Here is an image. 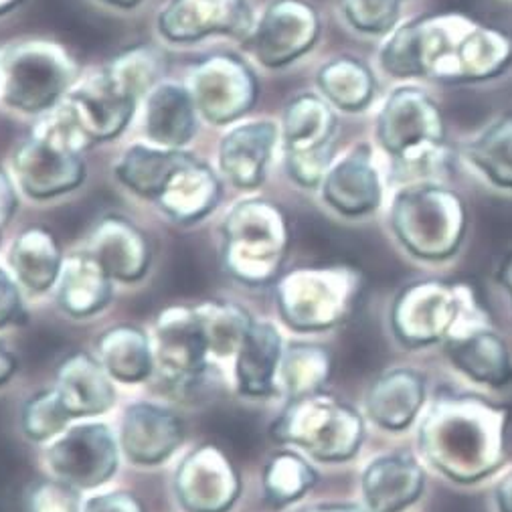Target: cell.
<instances>
[{
  "label": "cell",
  "mask_w": 512,
  "mask_h": 512,
  "mask_svg": "<svg viewBox=\"0 0 512 512\" xmlns=\"http://www.w3.org/2000/svg\"><path fill=\"white\" fill-rule=\"evenodd\" d=\"M379 63L397 79L488 81L510 67L512 35L464 13L423 15L385 37Z\"/></svg>",
  "instance_id": "1"
},
{
  "label": "cell",
  "mask_w": 512,
  "mask_h": 512,
  "mask_svg": "<svg viewBox=\"0 0 512 512\" xmlns=\"http://www.w3.org/2000/svg\"><path fill=\"white\" fill-rule=\"evenodd\" d=\"M164 69L166 61L154 47L126 49L102 69L79 77L59 106L90 150L124 134Z\"/></svg>",
  "instance_id": "2"
},
{
  "label": "cell",
  "mask_w": 512,
  "mask_h": 512,
  "mask_svg": "<svg viewBox=\"0 0 512 512\" xmlns=\"http://www.w3.org/2000/svg\"><path fill=\"white\" fill-rule=\"evenodd\" d=\"M504 421V411L476 399L440 401L423 423L421 444L446 474L474 480L498 464Z\"/></svg>",
  "instance_id": "3"
},
{
  "label": "cell",
  "mask_w": 512,
  "mask_h": 512,
  "mask_svg": "<svg viewBox=\"0 0 512 512\" xmlns=\"http://www.w3.org/2000/svg\"><path fill=\"white\" fill-rule=\"evenodd\" d=\"M290 247L284 211L266 199L235 203L221 225V262L243 286H268L278 280Z\"/></svg>",
  "instance_id": "4"
},
{
  "label": "cell",
  "mask_w": 512,
  "mask_h": 512,
  "mask_svg": "<svg viewBox=\"0 0 512 512\" xmlns=\"http://www.w3.org/2000/svg\"><path fill=\"white\" fill-rule=\"evenodd\" d=\"M79 81L71 53L45 39L15 41L0 51V104L23 116H43L59 106Z\"/></svg>",
  "instance_id": "5"
},
{
  "label": "cell",
  "mask_w": 512,
  "mask_h": 512,
  "mask_svg": "<svg viewBox=\"0 0 512 512\" xmlns=\"http://www.w3.org/2000/svg\"><path fill=\"white\" fill-rule=\"evenodd\" d=\"M280 444L298 446L322 462H343L357 454L363 440L359 413L330 395L312 393L292 399L272 425Z\"/></svg>",
  "instance_id": "6"
},
{
  "label": "cell",
  "mask_w": 512,
  "mask_h": 512,
  "mask_svg": "<svg viewBox=\"0 0 512 512\" xmlns=\"http://www.w3.org/2000/svg\"><path fill=\"white\" fill-rule=\"evenodd\" d=\"M17 189L33 201H49L73 193L85 183L83 150L47 116H39L33 132L11 158Z\"/></svg>",
  "instance_id": "7"
},
{
  "label": "cell",
  "mask_w": 512,
  "mask_h": 512,
  "mask_svg": "<svg viewBox=\"0 0 512 512\" xmlns=\"http://www.w3.org/2000/svg\"><path fill=\"white\" fill-rule=\"evenodd\" d=\"M381 148L405 168L434 164L446 144V120L440 106L415 85L395 88L375 124Z\"/></svg>",
  "instance_id": "8"
},
{
  "label": "cell",
  "mask_w": 512,
  "mask_h": 512,
  "mask_svg": "<svg viewBox=\"0 0 512 512\" xmlns=\"http://www.w3.org/2000/svg\"><path fill=\"white\" fill-rule=\"evenodd\" d=\"M391 221L397 237L415 255L436 260L460 245L466 215L454 191L434 183H415L397 193Z\"/></svg>",
  "instance_id": "9"
},
{
  "label": "cell",
  "mask_w": 512,
  "mask_h": 512,
  "mask_svg": "<svg viewBox=\"0 0 512 512\" xmlns=\"http://www.w3.org/2000/svg\"><path fill=\"white\" fill-rule=\"evenodd\" d=\"M280 148L288 177L304 187H320L334 160L336 110L316 94L292 98L280 118Z\"/></svg>",
  "instance_id": "10"
},
{
  "label": "cell",
  "mask_w": 512,
  "mask_h": 512,
  "mask_svg": "<svg viewBox=\"0 0 512 512\" xmlns=\"http://www.w3.org/2000/svg\"><path fill=\"white\" fill-rule=\"evenodd\" d=\"M357 280L347 266L298 268L276 284L278 310L294 330H324L345 318Z\"/></svg>",
  "instance_id": "11"
},
{
  "label": "cell",
  "mask_w": 512,
  "mask_h": 512,
  "mask_svg": "<svg viewBox=\"0 0 512 512\" xmlns=\"http://www.w3.org/2000/svg\"><path fill=\"white\" fill-rule=\"evenodd\" d=\"M185 83L201 120L211 126L243 120L260 98V81L253 69L229 53H215L197 63Z\"/></svg>",
  "instance_id": "12"
},
{
  "label": "cell",
  "mask_w": 512,
  "mask_h": 512,
  "mask_svg": "<svg viewBox=\"0 0 512 512\" xmlns=\"http://www.w3.org/2000/svg\"><path fill=\"white\" fill-rule=\"evenodd\" d=\"M320 39V15L306 0H272L255 17L251 31L241 41L249 57L266 69H284Z\"/></svg>",
  "instance_id": "13"
},
{
  "label": "cell",
  "mask_w": 512,
  "mask_h": 512,
  "mask_svg": "<svg viewBox=\"0 0 512 512\" xmlns=\"http://www.w3.org/2000/svg\"><path fill=\"white\" fill-rule=\"evenodd\" d=\"M120 442L106 423H77L63 430L45 450L51 474L77 490L98 488L120 466Z\"/></svg>",
  "instance_id": "14"
},
{
  "label": "cell",
  "mask_w": 512,
  "mask_h": 512,
  "mask_svg": "<svg viewBox=\"0 0 512 512\" xmlns=\"http://www.w3.org/2000/svg\"><path fill=\"white\" fill-rule=\"evenodd\" d=\"M152 351L160 377L175 385L197 383L209 367V345L195 306L175 304L158 312Z\"/></svg>",
  "instance_id": "15"
},
{
  "label": "cell",
  "mask_w": 512,
  "mask_h": 512,
  "mask_svg": "<svg viewBox=\"0 0 512 512\" xmlns=\"http://www.w3.org/2000/svg\"><path fill=\"white\" fill-rule=\"evenodd\" d=\"M253 21L249 0H168L158 11L156 29L173 45H191L213 35L243 41Z\"/></svg>",
  "instance_id": "16"
},
{
  "label": "cell",
  "mask_w": 512,
  "mask_h": 512,
  "mask_svg": "<svg viewBox=\"0 0 512 512\" xmlns=\"http://www.w3.org/2000/svg\"><path fill=\"white\" fill-rule=\"evenodd\" d=\"M175 494L185 512H229L241 494V476L221 448L203 444L179 464Z\"/></svg>",
  "instance_id": "17"
},
{
  "label": "cell",
  "mask_w": 512,
  "mask_h": 512,
  "mask_svg": "<svg viewBox=\"0 0 512 512\" xmlns=\"http://www.w3.org/2000/svg\"><path fill=\"white\" fill-rule=\"evenodd\" d=\"M280 146V124L268 118L239 120L221 136L217 148L219 175L239 191L266 183L270 162Z\"/></svg>",
  "instance_id": "18"
},
{
  "label": "cell",
  "mask_w": 512,
  "mask_h": 512,
  "mask_svg": "<svg viewBox=\"0 0 512 512\" xmlns=\"http://www.w3.org/2000/svg\"><path fill=\"white\" fill-rule=\"evenodd\" d=\"M320 191L324 203L340 215L361 217L373 213L381 203L383 187L371 144L359 142L334 158Z\"/></svg>",
  "instance_id": "19"
},
{
  "label": "cell",
  "mask_w": 512,
  "mask_h": 512,
  "mask_svg": "<svg viewBox=\"0 0 512 512\" xmlns=\"http://www.w3.org/2000/svg\"><path fill=\"white\" fill-rule=\"evenodd\" d=\"M183 438L181 417L162 405L146 401L126 407L118 432L120 450L134 466L166 462L179 450Z\"/></svg>",
  "instance_id": "20"
},
{
  "label": "cell",
  "mask_w": 512,
  "mask_h": 512,
  "mask_svg": "<svg viewBox=\"0 0 512 512\" xmlns=\"http://www.w3.org/2000/svg\"><path fill=\"white\" fill-rule=\"evenodd\" d=\"M144 140L164 148H187L199 134L201 116L187 83L160 79L144 96L142 104Z\"/></svg>",
  "instance_id": "21"
},
{
  "label": "cell",
  "mask_w": 512,
  "mask_h": 512,
  "mask_svg": "<svg viewBox=\"0 0 512 512\" xmlns=\"http://www.w3.org/2000/svg\"><path fill=\"white\" fill-rule=\"evenodd\" d=\"M221 195L223 185L217 170L187 150L154 203L168 219L191 225L211 215L217 209Z\"/></svg>",
  "instance_id": "22"
},
{
  "label": "cell",
  "mask_w": 512,
  "mask_h": 512,
  "mask_svg": "<svg viewBox=\"0 0 512 512\" xmlns=\"http://www.w3.org/2000/svg\"><path fill=\"white\" fill-rule=\"evenodd\" d=\"M83 251H88L114 282L124 284L142 280L152 262V249L146 233L118 215L104 217L96 223L83 243Z\"/></svg>",
  "instance_id": "23"
},
{
  "label": "cell",
  "mask_w": 512,
  "mask_h": 512,
  "mask_svg": "<svg viewBox=\"0 0 512 512\" xmlns=\"http://www.w3.org/2000/svg\"><path fill=\"white\" fill-rule=\"evenodd\" d=\"M114 379L90 353H73L57 369L55 393L71 419L96 417L116 405Z\"/></svg>",
  "instance_id": "24"
},
{
  "label": "cell",
  "mask_w": 512,
  "mask_h": 512,
  "mask_svg": "<svg viewBox=\"0 0 512 512\" xmlns=\"http://www.w3.org/2000/svg\"><path fill=\"white\" fill-rule=\"evenodd\" d=\"M284 343L278 328L253 320L235 353V385L243 397L266 399L278 393V371Z\"/></svg>",
  "instance_id": "25"
},
{
  "label": "cell",
  "mask_w": 512,
  "mask_h": 512,
  "mask_svg": "<svg viewBox=\"0 0 512 512\" xmlns=\"http://www.w3.org/2000/svg\"><path fill=\"white\" fill-rule=\"evenodd\" d=\"M454 292L440 282L405 290L395 306V330L409 345H425L444 336L456 318Z\"/></svg>",
  "instance_id": "26"
},
{
  "label": "cell",
  "mask_w": 512,
  "mask_h": 512,
  "mask_svg": "<svg viewBox=\"0 0 512 512\" xmlns=\"http://www.w3.org/2000/svg\"><path fill=\"white\" fill-rule=\"evenodd\" d=\"M55 286L57 304L71 318H90L102 312L114 296V280L83 249L63 260Z\"/></svg>",
  "instance_id": "27"
},
{
  "label": "cell",
  "mask_w": 512,
  "mask_h": 512,
  "mask_svg": "<svg viewBox=\"0 0 512 512\" xmlns=\"http://www.w3.org/2000/svg\"><path fill=\"white\" fill-rule=\"evenodd\" d=\"M185 154L187 148H164L146 140L134 142L116 158L114 177L136 197L154 203Z\"/></svg>",
  "instance_id": "28"
},
{
  "label": "cell",
  "mask_w": 512,
  "mask_h": 512,
  "mask_svg": "<svg viewBox=\"0 0 512 512\" xmlns=\"http://www.w3.org/2000/svg\"><path fill=\"white\" fill-rule=\"evenodd\" d=\"M63 260L55 235L39 225L21 231L9 253L13 276L33 294L49 292L57 284Z\"/></svg>",
  "instance_id": "29"
},
{
  "label": "cell",
  "mask_w": 512,
  "mask_h": 512,
  "mask_svg": "<svg viewBox=\"0 0 512 512\" xmlns=\"http://www.w3.org/2000/svg\"><path fill=\"white\" fill-rule=\"evenodd\" d=\"M98 361L120 383H142L156 371L152 338L132 324L112 326L98 338Z\"/></svg>",
  "instance_id": "30"
},
{
  "label": "cell",
  "mask_w": 512,
  "mask_h": 512,
  "mask_svg": "<svg viewBox=\"0 0 512 512\" xmlns=\"http://www.w3.org/2000/svg\"><path fill=\"white\" fill-rule=\"evenodd\" d=\"M421 488L423 472L407 456L379 458L363 476L365 498L373 512H399L419 496Z\"/></svg>",
  "instance_id": "31"
},
{
  "label": "cell",
  "mask_w": 512,
  "mask_h": 512,
  "mask_svg": "<svg viewBox=\"0 0 512 512\" xmlns=\"http://www.w3.org/2000/svg\"><path fill=\"white\" fill-rule=\"evenodd\" d=\"M320 96L338 112L359 114L375 98V75L359 59L336 57L324 63L316 73Z\"/></svg>",
  "instance_id": "32"
},
{
  "label": "cell",
  "mask_w": 512,
  "mask_h": 512,
  "mask_svg": "<svg viewBox=\"0 0 512 512\" xmlns=\"http://www.w3.org/2000/svg\"><path fill=\"white\" fill-rule=\"evenodd\" d=\"M423 401V381L413 371H391L381 377L369 395L371 417L387 430H403Z\"/></svg>",
  "instance_id": "33"
},
{
  "label": "cell",
  "mask_w": 512,
  "mask_h": 512,
  "mask_svg": "<svg viewBox=\"0 0 512 512\" xmlns=\"http://www.w3.org/2000/svg\"><path fill=\"white\" fill-rule=\"evenodd\" d=\"M448 355L476 381L490 385H504L512 379V367L506 347L500 336L480 330L474 334L452 338L448 345Z\"/></svg>",
  "instance_id": "34"
},
{
  "label": "cell",
  "mask_w": 512,
  "mask_h": 512,
  "mask_svg": "<svg viewBox=\"0 0 512 512\" xmlns=\"http://www.w3.org/2000/svg\"><path fill=\"white\" fill-rule=\"evenodd\" d=\"M466 158L502 189H512V112L488 124L466 146Z\"/></svg>",
  "instance_id": "35"
},
{
  "label": "cell",
  "mask_w": 512,
  "mask_h": 512,
  "mask_svg": "<svg viewBox=\"0 0 512 512\" xmlns=\"http://www.w3.org/2000/svg\"><path fill=\"white\" fill-rule=\"evenodd\" d=\"M332 371L328 351L316 345L294 343L284 349L278 371V393L290 401L318 393Z\"/></svg>",
  "instance_id": "36"
},
{
  "label": "cell",
  "mask_w": 512,
  "mask_h": 512,
  "mask_svg": "<svg viewBox=\"0 0 512 512\" xmlns=\"http://www.w3.org/2000/svg\"><path fill=\"white\" fill-rule=\"evenodd\" d=\"M211 357H235L241 340L253 324L251 314L227 300H207L195 304Z\"/></svg>",
  "instance_id": "37"
},
{
  "label": "cell",
  "mask_w": 512,
  "mask_h": 512,
  "mask_svg": "<svg viewBox=\"0 0 512 512\" xmlns=\"http://www.w3.org/2000/svg\"><path fill=\"white\" fill-rule=\"evenodd\" d=\"M316 480V472L304 458L294 452L282 450L266 462L262 474V488L272 504L284 506L302 498L316 484Z\"/></svg>",
  "instance_id": "38"
},
{
  "label": "cell",
  "mask_w": 512,
  "mask_h": 512,
  "mask_svg": "<svg viewBox=\"0 0 512 512\" xmlns=\"http://www.w3.org/2000/svg\"><path fill=\"white\" fill-rule=\"evenodd\" d=\"M71 421V415L53 387L35 393L21 411L23 434L33 442H45L59 436Z\"/></svg>",
  "instance_id": "39"
},
{
  "label": "cell",
  "mask_w": 512,
  "mask_h": 512,
  "mask_svg": "<svg viewBox=\"0 0 512 512\" xmlns=\"http://www.w3.org/2000/svg\"><path fill=\"white\" fill-rule=\"evenodd\" d=\"M401 5L403 0H338L347 25L373 37H387L399 25Z\"/></svg>",
  "instance_id": "40"
},
{
  "label": "cell",
  "mask_w": 512,
  "mask_h": 512,
  "mask_svg": "<svg viewBox=\"0 0 512 512\" xmlns=\"http://www.w3.org/2000/svg\"><path fill=\"white\" fill-rule=\"evenodd\" d=\"M27 512H81L77 488L59 478L39 480L29 490Z\"/></svg>",
  "instance_id": "41"
},
{
  "label": "cell",
  "mask_w": 512,
  "mask_h": 512,
  "mask_svg": "<svg viewBox=\"0 0 512 512\" xmlns=\"http://www.w3.org/2000/svg\"><path fill=\"white\" fill-rule=\"evenodd\" d=\"M27 320V308L21 294V284L13 274L0 268V330L19 326Z\"/></svg>",
  "instance_id": "42"
},
{
  "label": "cell",
  "mask_w": 512,
  "mask_h": 512,
  "mask_svg": "<svg viewBox=\"0 0 512 512\" xmlns=\"http://www.w3.org/2000/svg\"><path fill=\"white\" fill-rule=\"evenodd\" d=\"M81 512H146V508L136 494L126 490H114L88 498Z\"/></svg>",
  "instance_id": "43"
},
{
  "label": "cell",
  "mask_w": 512,
  "mask_h": 512,
  "mask_svg": "<svg viewBox=\"0 0 512 512\" xmlns=\"http://www.w3.org/2000/svg\"><path fill=\"white\" fill-rule=\"evenodd\" d=\"M19 209V189L15 181L0 170V229H5Z\"/></svg>",
  "instance_id": "44"
},
{
  "label": "cell",
  "mask_w": 512,
  "mask_h": 512,
  "mask_svg": "<svg viewBox=\"0 0 512 512\" xmlns=\"http://www.w3.org/2000/svg\"><path fill=\"white\" fill-rule=\"evenodd\" d=\"M438 512H486L480 500L474 498H458V496H450L446 498Z\"/></svg>",
  "instance_id": "45"
},
{
  "label": "cell",
  "mask_w": 512,
  "mask_h": 512,
  "mask_svg": "<svg viewBox=\"0 0 512 512\" xmlns=\"http://www.w3.org/2000/svg\"><path fill=\"white\" fill-rule=\"evenodd\" d=\"M17 369H19L17 357L3 343V338H0V385H7L11 377L17 373Z\"/></svg>",
  "instance_id": "46"
},
{
  "label": "cell",
  "mask_w": 512,
  "mask_h": 512,
  "mask_svg": "<svg viewBox=\"0 0 512 512\" xmlns=\"http://www.w3.org/2000/svg\"><path fill=\"white\" fill-rule=\"evenodd\" d=\"M498 504L502 512H512V474L506 476L498 486Z\"/></svg>",
  "instance_id": "47"
},
{
  "label": "cell",
  "mask_w": 512,
  "mask_h": 512,
  "mask_svg": "<svg viewBox=\"0 0 512 512\" xmlns=\"http://www.w3.org/2000/svg\"><path fill=\"white\" fill-rule=\"evenodd\" d=\"M310 512H369L361 506H351V504H332V506H320V508H312ZM373 512V510H371Z\"/></svg>",
  "instance_id": "48"
},
{
  "label": "cell",
  "mask_w": 512,
  "mask_h": 512,
  "mask_svg": "<svg viewBox=\"0 0 512 512\" xmlns=\"http://www.w3.org/2000/svg\"><path fill=\"white\" fill-rule=\"evenodd\" d=\"M23 5V0H0V17H7Z\"/></svg>",
  "instance_id": "49"
},
{
  "label": "cell",
  "mask_w": 512,
  "mask_h": 512,
  "mask_svg": "<svg viewBox=\"0 0 512 512\" xmlns=\"http://www.w3.org/2000/svg\"><path fill=\"white\" fill-rule=\"evenodd\" d=\"M102 3L116 7V9H134L136 5L142 3V0H102Z\"/></svg>",
  "instance_id": "50"
},
{
  "label": "cell",
  "mask_w": 512,
  "mask_h": 512,
  "mask_svg": "<svg viewBox=\"0 0 512 512\" xmlns=\"http://www.w3.org/2000/svg\"><path fill=\"white\" fill-rule=\"evenodd\" d=\"M506 284H508V288H510V292H512V258H510V262H508V266H506Z\"/></svg>",
  "instance_id": "51"
},
{
  "label": "cell",
  "mask_w": 512,
  "mask_h": 512,
  "mask_svg": "<svg viewBox=\"0 0 512 512\" xmlns=\"http://www.w3.org/2000/svg\"><path fill=\"white\" fill-rule=\"evenodd\" d=\"M0 241H3V229H0Z\"/></svg>",
  "instance_id": "52"
}]
</instances>
